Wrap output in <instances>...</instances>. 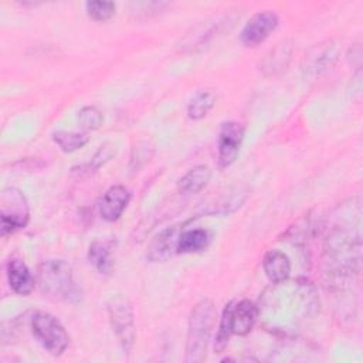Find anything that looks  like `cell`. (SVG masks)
Instances as JSON below:
<instances>
[{
  "label": "cell",
  "mask_w": 363,
  "mask_h": 363,
  "mask_svg": "<svg viewBox=\"0 0 363 363\" xmlns=\"http://www.w3.org/2000/svg\"><path fill=\"white\" fill-rule=\"evenodd\" d=\"M259 319L279 335H292L319 311V298L313 284L306 279H285L267 288L258 303Z\"/></svg>",
  "instance_id": "1"
},
{
  "label": "cell",
  "mask_w": 363,
  "mask_h": 363,
  "mask_svg": "<svg viewBox=\"0 0 363 363\" xmlns=\"http://www.w3.org/2000/svg\"><path fill=\"white\" fill-rule=\"evenodd\" d=\"M217 311L210 298L199 301L190 311L187 320L186 336V363H200L207 356V349L211 340L216 325Z\"/></svg>",
  "instance_id": "2"
},
{
  "label": "cell",
  "mask_w": 363,
  "mask_h": 363,
  "mask_svg": "<svg viewBox=\"0 0 363 363\" xmlns=\"http://www.w3.org/2000/svg\"><path fill=\"white\" fill-rule=\"evenodd\" d=\"M37 284L44 295L54 299L67 303H78L82 299V289L64 259L43 261L37 268Z\"/></svg>",
  "instance_id": "3"
},
{
  "label": "cell",
  "mask_w": 363,
  "mask_h": 363,
  "mask_svg": "<svg viewBox=\"0 0 363 363\" xmlns=\"http://www.w3.org/2000/svg\"><path fill=\"white\" fill-rule=\"evenodd\" d=\"M106 311L111 328L118 339V343L125 353H129L136 339L135 312L130 301L122 294L113 295L106 303Z\"/></svg>",
  "instance_id": "4"
},
{
  "label": "cell",
  "mask_w": 363,
  "mask_h": 363,
  "mask_svg": "<svg viewBox=\"0 0 363 363\" xmlns=\"http://www.w3.org/2000/svg\"><path fill=\"white\" fill-rule=\"evenodd\" d=\"M31 333L38 345L52 356H61L68 345L69 335L62 323L48 312H35L30 319Z\"/></svg>",
  "instance_id": "5"
},
{
  "label": "cell",
  "mask_w": 363,
  "mask_h": 363,
  "mask_svg": "<svg viewBox=\"0 0 363 363\" xmlns=\"http://www.w3.org/2000/svg\"><path fill=\"white\" fill-rule=\"evenodd\" d=\"M0 230L6 237L23 230L30 220V207L24 193L13 186L4 187L0 196Z\"/></svg>",
  "instance_id": "6"
},
{
  "label": "cell",
  "mask_w": 363,
  "mask_h": 363,
  "mask_svg": "<svg viewBox=\"0 0 363 363\" xmlns=\"http://www.w3.org/2000/svg\"><path fill=\"white\" fill-rule=\"evenodd\" d=\"M244 132L245 129L240 122L228 121L221 123L217 139L218 166L221 169L231 166L238 157L240 147L244 140Z\"/></svg>",
  "instance_id": "7"
},
{
  "label": "cell",
  "mask_w": 363,
  "mask_h": 363,
  "mask_svg": "<svg viewBox=\"0 0 363 363\" xmlns=\"http://www.w3.org/2000/svg\"><path fill=\"white\" fill-rule=\"evenodd\" d=\"M278 23L279 18L277 13L271 10L258 11L242 27L240 40L247 47H257L269 37V34L278 27Z\"/></svg>",
  "instance_id": "8"
},
{
  "label": "cell",
  "mask_w": 363,
  "mask_h": 363,
  "mask_svg": "<svg viewBox=\"0 0 363 363\" xmlns=\"http://www.w3.org/2000/svg\"><path fill=\"white\" fill-rule=\"evenodd\" d=\"M182 230L180 225H172L157 233L147 244L146 258L150 262H162L177 254V242Z\"/></svg>",
  "instance_id": "9"
},
{
  "label": "cell",
  "mask_w": 363,
  "mask_h": 363,
  "mask_svg": "<svg viewBox=\"0 0 363 363\" xmlns=\"http://www.w3.org/2000/svg\"><path fill=\"white\" fill-rule=\"evenodd\" d=\"M130 201V191L123 184L111 186L98 201L99 216L109 223L121 218Z\"/></svg>",
  "instance_id": "10"
},
{
  "label": "cell",
  "mask_w": 363,
  "mask_h": 363,
  "mask_svg": "<svg viewBox=\"0 0 363 363\" xmlns=\"http://www.w3.org/2000/svg\"><path fill=\"white\" fill-rule=\"evenodd\" d=\"M339 55H340L339 44L335 41H326L323 44L316 45L311 51V54L308 57H305L306 65L303 67V69L308 74L319 75V74L330 69L336 64Z\"/></svg>",
  "instance_id": "11"
},
{
  "label": "cell",
  "mask_w": 363,
  "mask_h": 363,
  "mask_svg": "<svg viewBox=\"0 0 363 363\" xmlns=\"http://www.w3.org/2000/svg\"><path fill=\"white\" fill-rule=\"evenodd\" d=\"M259 319L258 305L250 299L234 301L233 305V335H248Z\"/></svg>",
  "instance_id": "12"
},
{
  "label": "cell",
  "mask_w": 363,
  "mask_h": 363,
  "mask_svg": "<svg viewBox=\"0 0 363 363\" xmlns=\"http://www.w3.org/2000/svg\"><path fill=\"white\" fill-rule=\"evenodd\" d=\"M262 269L272 284L282 282L291 275V261L285 252L268 250L262 257Z\"/></svg>",
  "instance_id": "13"
},
{
  "label": "cell",
  "mask_w": 363,
  "mask_h": 363,
  "mask_svg": "<svg viewBox=\"0 0 363 363\" xmlns=\"http://www.w3.org/2000/svg\"><path fill=\"white\" fill-rule=\"evenodd\" d=\"M7 279L11 289L18 295H28L34 289V277L24 261L11 258L7 262Z\"/></svg>",
  "instance_id": "14"
},
{
  "label": "cell",
  "mask_w": 363,
  "mask_h": 363,
  "mask_svg": "<svg viewBox=\"0 0 363 363\" xmlns=\"http://www.w3.org/2000/svg\"><path fill=\"white\" fill-rule=\"evenodd\" d=\"M211 179V169L207 164H197L183 174L177 182V190L182 194H194L201 191Z\"/></svg>",
  "instance_id": "15"
},
{
  "label": "cell",
  "mask_w": 363,
  "mask_h": 363,
  "mask_svg": "<svg viewBox=\"0 0 363 363\" xmlns=\"http://www.w3.org/2000/svg\"><path fill=\"white\" fill-rule=\"evenodd\" d=\"M210 242V233L204 228H190L182 230L179 242H177V254H190L203 251Z\"/></svg>",
  "instance_id": "16"
},
{
  "label": "cell",
  "mask_w": 363,
  "mask_h": 363,
  "mask_svg": "<svg viewBox=\"0 0 363 363\" xmlns=\"http://www.w3.org/2000/svg\"><path fill=\"white\" fill-rule=\"evenodd\" d=\"M88 259L101 274H109L113 269V257L109 242L95 240L88 247Z\"/></svg>",
  "instance_id": "17"
},
{
  "label": "cell",
  "mask_w": 363,
  "mask_h": 363,
  "mask_svg": "<svg viewBox=\"0 0 363 363\" xmlns=\"http://www.w3.org/2000/svg\"><path fill=\"white\" fill-rule=\"evenodd\" d=\"M217 101V96L214 92L211 91H197L193 98L190 99L189 105H187V115L190 119L193 121H199L203 119L204 116L208 115V112L214 108Z\"/></svg>",
  "instance_id": "18"
},
{
  "label": "cell",
  "mask_w": 363,
  "mask_h": 363,
  "mask_svg": "<svg viewBox=\"0 0 363 363\" xmlns=\"http://www.w3.org/2000/svg\"><path fill=\"white\" fill-rule=\"evenodd\" d=\"M233 305L234 301L228 302L221 313L220 318V323H218V330L216 333V339H214V352L216 353H223L230 342V337L233 335Z\"/></svg>",
  "instance_id": "19"
},
{
  "label": "cell",
  "mask_w": 363,
  "mask_h": 363,
  "mask_svg": "<svg viewBox=\"0 0 363 363\" xmlns=\"http://www.w3.org/2000/svg\"><path fill=\"white\" fill-rule=\"evenodd\" d=\"M115 153H116L115 145L111 143V142H105V143H102V145L98 147V150L92 155V157L89 159V162H86V163L78 166L79 170H74V169H72V172H74V173H78L79 176L84 174V173H85V174H92V173H95L98 169H101L104 164H106V163L115 156Z\"/></svg>",
  "instance_id": "20"
},
{
  "label": "cell",
  "mask_w": 363,
  "mask_h": 363,
  "mask_svg": "<svg viewBox=\"0 0 363 363\" xmlns=\"http://www.w3.org/2000/svg\"><path fill=\"white\" fill-rule=\"evenodd\" d=\"M51 138L57 143V146L65 153H72V152L84 147L89 142V136L86 133H81V132L57 130V132H52Z\"/></svg>",
  "instance_id": "21"
},
{
  "label": "cell",
  "mask_w": 363,
  "mask_h": 363,
  "mask_svg": "<svg viewBox=\"0 0 363 363\" xmlns=\"http://www.w3.org/2000/svg\"><path fill=\"white\" fill-rule=\"evenodd\" d=\"M291 57V47H288L285 43L278 44L274 50L269 51V55H267L262 61V71L268 74H275L277 71H282Z\"/></svg>",
  "instance_id": "22"
},
{
  "label": "cell",
  "mask_w": 363,
  "mask_h": 363,
  "mask_svg": "<svg viewBox=\"0 0 363 363\" xmlns=\"http://www.w3.org/2000/svg\"><path fill=\"white\" fill-rule=\"evenodd\" d=\"M155 147L150 140H139L133 145L129 156V169L135 173L143 167L153 156Z\"/></svg>",
  "instance_id": "23"
},
{
  "label": "cell",
  "mask_w": 363,
  "mask_h": 363,
  "mask_svg": "<svg viewBox=\"0 0 363 363\" xmlns=\"http://www.w3.org/2000/svg\"><path fill=\"white\" fill-rule=\"evenodd\" d=\"M116 4L113 1H86L85 10L94 21H106L115 14Z\"/></svg>",
  "instance_id": "24"
},
{
  "label": "cell",
  "mask_w": 363,
  "mask_h": 363,
  "mask_svg": "<svg viewBox=\"0 0 363 363\" xmlns=\"http://www.w3.org/2000/svg\"><path fill=\"white\" fill-rule=\"evenodd\" d=\"M104 122L102 112L92 105H86L79 109L78 112V123L85 130H95Z\"/></svg>",
  "instance_id": "25"
}]
</instances>
